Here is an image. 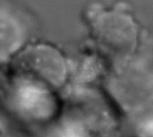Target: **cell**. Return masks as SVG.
<instances>
[{"label": "cell", "instance_id": "obj_1", "mask_svg": "<svg viewBox=\"0 0 153 137\" xmlns=\"http://www.w3.org/2000/svg\"><path fill=\"white\" fill-rule=\"evenodd\" d=\"M56 120V137H110L117 127L108 105L86 91L69 99Z\"/></svg>", "mask_w": 153, "mask_h": 137}, {"label": "cell", "instance_id": "obj_2", "mask_svg": "<svg viewBox=\"0 0 153 137\" xmlns=\"http://www.w3.org/2000/svg\"><path fill=\"white\" fill-rule=\"evenodd\" d=\"M10 79L56 92L68 78V63L62 52L48 43L27 44L9 62Z\"/></svg>", "mask_w": 153, "mask_h": 137}, {"label": "cell", "instance_id": "obj_3", "mask_svg": "<svg viewBox=\"0 0 153 137\" xmlns=\"http://www.w3.org/2000/svg\"><path fill=\"white\" fill-rule=\"evenodd\" d=\"M3 102L14 118L31 126L55 121L61 109L56 92L13 79H10L4 90Z\"/></svg>", "mask_w": 153, "mask_h": 137}, {"label": "cell", "instance_id": "obj_4", "mask_svg": "<svg viewBox=\"0 0 153 137\" xmlns=\"http://www.w3.org/2000/svg\"><path fill=\"white\" fill-rule=\"evenodd\" d=\"M91 31L97 45L107 54L127 59L139 42V28L134 18L112 9L97 13L91 21Z\"/></svg>", "mask_w": 153, "mask_h": 137}, {"label": "cell", "instance_id": "obj_5", "mask_svg": "<svg viewBox=\"0 0 153 137\" xmlns=\"http://www.w3.org/2000/svg\"><path fill=\"white\" fill-rule=\"evenodd\" d=\"M108 87L117 103L127 112L142 111L152 102V74L139 63L125 59L108 78Z\"/></svg>", "mask_w": 153, "mask_h": 137}, {"label": "cell", "instance_id": "obj_6", "mask_svg": "<svg viewBox=\"0 0 153 137\" xmlns=\"http://www.w3.org/2000/svg\"><path fill=\"white\" fill-rule=\"evenodd\" d=\"M27 29L14 13L0 10V65L8 63L26 46Z\"/></svg>", "mask_w": 153, "mask_h": 137}, {"label": "cell", "instance_id": "obj_7", "mask_svg": "<svg viewBox=\"0 0 153 137\" xmlns=\"http://www.w3.org/2000/svg\"><path fill=\"white\" fill-rule=\"evenodd\" d=\"M139 137H152V119L148 120L144 123L140 131H139Z\"/></svg>", "mask_w": 153, "mask_h": 137}]
</instances>
